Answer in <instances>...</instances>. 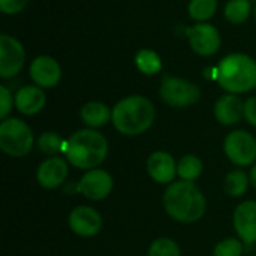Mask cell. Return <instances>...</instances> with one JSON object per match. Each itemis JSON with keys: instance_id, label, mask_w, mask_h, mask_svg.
<instances>
[{"instance_id": "1", "label": "cell", "mask_w": 256, "mask_h": 256, "mask_svg": "<svg viewBox=\"0 0 256 256\" xmlns=\"http://www.w3.org/2000/svg\"><path fill=\"white\" fill-rule=\"evenodd\" d=\"M164 207L171 219L180 224H195L206 214L207 201L194 182L180 180L166 188Z\"/></svg>"}, {"instance_id": "2", "label": "cell", "mask_w": 256, "mask_h": 256, "mask_svg": "<svg viewBox=\"0 0 256 256\" xmlns=\"http://www.w3.org/2000/svg\"><path fill=\"white\" fill-rule=\"evenodd\" d=\"M156 120V108L150 99L130 94L118 100L112 108V124L124 136H138L147 132Z\"/></svg>"}, {"instance_id": "3", "label": "cell", "mask_w": 256, "mask_h": 256, "mask_svg": "<svg viewBox=\"0 0 256 256\" xmlns=\"http://www.w3.org/2000/svg\"><path fill=\"white\" fill-rule=\"evenodd\" d=\"M63 153L72 166L90 171L106 159L108 140L96 129H80L66 140Z\"/></svg>"}, {"instance_id": "4", "label": "cell", "mask_w": 256, "mask_h": 256, "mask_svg": "<svg viewBox=\"0 0 256 256\" xmlns=\"http://www.w3.org/2000/svg\"><path fill=\"white\" fill-rule=\"evenodd\" d=\"M214 80L226 93H248L256 88V60L244 52L228 54L214 68Z\"/></svg>"}, {"instance_id": "5", "label": "cell", "mask_w": 256, "mask_h": 256, "mask_svg": "<svg viewBox=\"0 0 256 256\" xmlns=\"http://www.w3.org/2000/svg\"><path fill=\"white\" fill-rule=\"evenodd\" d=\"M34 144V136L28 124L16 117L2 120L0 124V148L12 158L26 156Z\"/></svg>"}, {"instance_id": "6", "label": "cell", "mask_w": 256, "mask_h": 256, "mask_svg": "<svg viewBox=\"0 0 256 256\" xmlns=\"http://www.w3.org/2000/svg\"><path fill=\"white\" fill-rule=\"evenodd\" d=\"M159 94L172 108H189L200 100L201 88L186 78L165 75L160 81Z\"/></svg>"}, {"instance_id": "7", "label": "cell", "mask_w": 256, "mask_h": 256, "mask_svg": "<svg viewBox=\"0 0 256 256\" xmlns=\"http://www.w3.org/2000/svg\"><path fill=\"white\" fill-rule=\"evenodd\" d=\"M224 152L238 166L252 165L256 160V140L248 130H232L225 136Z\"/></svg>"}, {"instance_id": "8", "label": "cell", "mask_w": 256, "mask_h": 256, "mask_svg": "<svg viewBox=\"0 0 256 256\" xmlns=\"http://www.w3.org/2000/svg\"><path fill=\"white\" fill-rule=\"evenodd\" d=\"M186 36L192 51L201 57L214 56L222 45L219 28L210 22H196L188 28Z\"/></svg>"}, {"instance_id": "9", "label": "cell", "mask_w": 256, "mask_h": 256, "mask_svg": "<svg viewBox=\"0 0 256 256\" xmlns=\"http://www.w3.org/2000/svg\"><path fill=\"white\" fill-rule=\"evenodd\" d=\"M26 63V50L22 44L10 36H0V76L3 80L14 78L21 72Z\"/></svg>"}, {"instance_id": "10", "label": "cell", "mask_w": 256, "mask_h": 256, "mask_svg": "<svg viewBox=\"0 0 256 256\" xmlns=\"http://www.w3.org/2000/svg\"><path fill=\"white\" fill-rule=\"evenodd\" d=\"M112 184H114V182H112V177L110 176V172L99 170V168H94V170L87 171L80 178L76 189L87 200L102 201L111 194Z\"/></svg>"}, {"instance_id": "11", "label": "cell", "mask_w": 256, "mask_h": 256, "mask_svg": "<svg viewBox=\"0 0 256 256\" xmlns=\"http://www.w3.org/2000/svg\"><path fill=\"white\" fill-rule=\"evenodd\" d=\"M30 78L40 88H52L62 80V66L51 56H38L30 63Z\"/></svg>"}, {"instance_id": "12", "label": "cell", "mask_w": 256, "mask_h": 256, "mask_svg": "<svg viewBox=\"0 0 256 256\" xmlns=\"http://www.w3.org/2000/svg\"><path fill=\"white\" fill-rule=\"evenodd\" d=\"M68 224L74 234L87 238L99 234L102 228V218L94 208L88 206H78L69 213Z\"/></svg>"}, {"instance_id": "13", "label": "cell", "mask_w": 256, "mask_h": 256, "mask_svg": "<svg viewBox=\"0 0 256 256\" xmlns=\"http://www.w3.org/2000/svg\"><path fill=\"white\" fill-rule=\"evenodd\" d=\"M234 228L244 244L256 243V201H244L234 210Z\"/></svg>"}, {"instance_id": "14", "label": "cell", "mask_w": 256, "mask_h": 256, "mask_svg": "<svg viewBox=\"0 0 256 256\" xmlns=\"http://www.w3.org/2000/svg\"><path fill=\"white\" fill-rule=\"evenodd\" d=\"M69 168L63 158L51 156L39 165L36 171V180L44 189H57L64 183Z\"/></svg>"}, {"instance_id": "15", "label": "cell", "mask_w": 256, "mask_h": 256, "mask_svg": "<svg viewBox=\"0 0 256 256\" xmlns=\"http://www.w3.org/2000/svg\"><path fill=\"white\" fill-rule=\"evenodd\" d=\"M147 172L159 184H168L177 176V162L166 152H154L147 159Z\"/></svg>"}, {"instance_id": "16", "label": "cell", "mask_w": 256, "mask_h": 256, "mask_svg": "<svg viewBox=\"0 0 256 256\" xmlns=\"http://www.w3.org/2000/svg\"><path fill=\"white\" fill-rule=\"evenodd\" d=\"M46 104V94L44 88L32 84L24 86L15 93V108L24 116H34L44 110Z\"/></svg>"}, {"instance_id": "17", "label": "cell", "mask_w": 256, "mask_h": 256, "mask_svg": "<svg viewBox=\"0 0 256 256\" xmlns=\"http://www.w3.org/2000/svg\"><path fill=\"white\" fill-rule=\"evenodd\" d=\"M244 102L240 99L238 94L226 93L220 96L214 105V116L216 120L224 126L237 124L243 117Z\"/></svg>"}, {"instance_id": "18", "label": "cell", "mask_w": 256, "mask_h": 256, "mask_svg": "<svg viewBox=\"0 0 256 256\" xmlns=\"http://www.w3.org/2000/svg\"><path fill=\"white\" fill-rule=\"evenodd\" d=\"M80 118L87 128L99 129L102 126H105L112 118V110H110L108 105H105L104 102L90 100L81 106Z\"/></svg>"}, {"instance_id": "19", "label": "cell", "mask_w": 256, "mask_h": 256, "mask_svg": "<svg viewBox=\"0 0 256 256\" xmlns=\"http://www.w3.org/2000/svg\"><path fill=\"white\" fill-rule=\"evenodd\" d=\"M135 66L141 74L152 76L162 70V58L156 51L150 48H142L135 56Z\"/></svg>"}, {"instance_id": "20", "label": "cell", "mask_w": 256, "mask_h": 256, "mask_svg": "<svg viewBox=\"0 0 256 256\" xmlns=\"http://www.w3.org/2000/svg\"><path fill=\"white\" fill-rule=\"evenodd\" d=\"M249 183H250V178L244 171L234 170L225 177L224 190H225L226 195H230L232 198H238V196H243L248 192Z\"/></svg>"}, {"instance_id": "21", "label": "cell", "mask_w": 256, "mask_h": 256, "mask_svg": "<svg viewBox=\"0 0 256 256\" xmlns=\"http://www.w3.org/2000/svg\"><path fill=\"white\" fill-rule=\"evenodd\" d=\"M252 14L250 0H230L225 4L224 15L231 24H243L249 20Z\"/></svg>"}, {"instance_id": "22", "label": "cell", "mask_w": 256, "mask_h": 256, "mask_svg": "<svg viewBox=\"0 0 256 256\" xmlns=\"http://www.w3.org/2000/svg\"><path fill=\"white\" fill-rule=\"evenodd\" d=\"M202 170V160L195 154H186L177 164V176L183 182H195L201 176Z\"/></svg>"}, {"instance_id": "23", "label": "cell", "mask_w": 256, "mask_h": 256, "mask_svg": "<svg viewBox=\"0 0 256 256\" xmlns=\"http://www.w3.org/2000/svg\"><path fill=\"white\" fill-rule=\"evenodd\" d=\"M218 0H190L188 4L189 16L196 22H207L216 15Z\"/></svg>"}, {"instance_id": "24", "label": "cell", "mask_w": 256, "mask_h": 256, "mask_svg": "<svg viewBox=\"0 0 256 256\" xmlns=\"http://www.w3.org/2000/svg\"><path fill=\"white\" fill-rule=\"evenodd\" d=\"M36 144H38V148L44 154L51 158V156H57L60 152H64L66 140H63L60 134L48 130V132H44L39 135Z\"/></svg>"}, {"instance_id": "25", "label": "cell", "mask_w": 256, "mask_h": 256, "mask_svg": "<svg viewBox=\"0 0 256 256\" xmlns=\"http://www.w3.org/2000/svg\"><path fill=\"white\" fill-rule=\"evenodd\" d=\"M147 256H182L178 244L171 238H158L154 240L150 248Z\"/></svg>"}, {"instance_id": "26", "label": "cell", "mask_w": 256, "mask_h": 256, "mask_svg": "<svg viewBox=\"0 0 256 256\" xmlns=\"http://www.w3.org/2000/svg\"><path fill=\"white\" fill-rule=\"evenodd\" d=\"M243 255V242L237 238H225L216 244L213 256H242Z\"/></svg>"}, {"instance_id": "27", "label": "cell", "mask_w": 256, "mask_h": 256, "mask_svg": "<svg viewBox=\"0 0 256 256\" xmlns=\"http://www.w3.org/2000/svg\"><path fill=\"white\" fill-rule=\"evenodd\" d=\"M15 105V96H12L10 90L6 86H0V118H8L12 106Z\"/></svg>"}, {"instance_id": "28", "label": "cell", "mask_w": 256, "mask_h": 256, "mask_svg": "<svg viewBox=\"0 0 256 256\" xmlns=\"http://www.w3.org/2000/svg\"><path fill=\"white\" fill-rule=\"evenodd\" d=\"M28 0H0V10L4 15H16L27 6Z\"/></svg>"}, {"instance_id": "29", "label": "cell", "mask_w": 256, "mask_h": 256, "mask_svg": "<svg viewBox=\"0 0 256 256\" xmlns=\"http://www.w3.org/2000/svg\"><path fill=\"white\" fill-rule=\"evenodd\" d=\"M243 117L246 122L256 128V96L249 98L244 100V108H243Z\"/></svg>"}, {"instance_id": "30", "label": "cell", "mask_w": 256, "mask_h": 256, "mask_svg": "<svg viewBox=\"0 0 256 256\" xmlns=\"http://www.w3.org/2000/svg\"><path fill=\"white\" fill-rule=\"evenodd\" d=\"M249 178H250L252 186L256 189V164L252 166V171H250V174H249Z\"/></svg>"}, {"instance_id": "31", "label": "cell", "mask_w": 256, "mask_h": 256, "mask_svg": "<svg viewBox=\"0 0 256 256\" xmlns=\"http://www.w3.org/2000/svg\"><path fill=\"white\" fill-rule=\"evenodd\" d=\"M254 15H255V20H256V6H255V9H254Z\"/></svg>"}]
</instances>
